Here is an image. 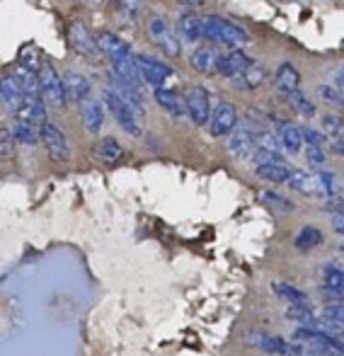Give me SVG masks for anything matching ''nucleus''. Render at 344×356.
Here are the masks:
<instances>
[{"label":"nucleus","mask_w":344,"mask_h":356,"mask_svg":"<svg viewBox=\"0 0 344 356\" xmlns=\"http://www.w3.org/2000/svg\"><path fill=\"white\" fill-rule=\"evenodd\" d=\"M293 342L301 344L303 356H344V334L340 330L298 327Z\"/></svg>","instance_id":"f257e3e1"},{"label":"nucleus","mask_w":344,"mask_h":356,"mask_svg":"<svg viewBox=\"0 0 344 356\" xmlns=\"http://www.w3.org/2000/svg\"><path fill=\"white\" fill-rule=\"evenodd\" d=\"M102 102L109 109L112 119L129 134V136L138 138L143 134V109L136 107L133 102H129L124 95H119L114 88H104L102 90Z\"/></svg>","instance_id":"f03ea898"},{"label":"nucleus","mask_w":344,"mask_h":356,"mask_svg":"<svg viewBox=\"0 0 344 356\" xmlns=\"http://www.w3.org/2000/svg\"><path fill=\"white\" fill-rule=\"evenodd\" d=\"M204 39L218 44V47L240 49L243 44L250 42V34L240 24L231 22V19L218 17V15H208V17H204Z\"/></svg>","instance_id":"7ed1b4c3"},{"label":"nucleus","mask_w":344,"mask_h":356,"mask_svg":"<svg viewBox=\"0 0 344 356\" xmlns=\"http://www.w3.org/2000/svg\"><path fill=\"white\" fill-rule=\"evenodd\" d=\"M245 344L267 356H303V349L298 342H288V339L269 332H250L245 337Z\"/></svg>","instance_id":"20e7f679"},{"label":"nucleus","mask_w":344,"mask_h":356,"mask_svg":"<svg viewBox=\"0 0 344 356\" xmlns=\"http://www.w3.org/2000/svg\"><path fill=\"white\" fill-rule=\"evenodd\" d=\"M39 90H42V97L51 107H63L66 104V90H63V78L54 68V63H49L47 58L39 66Z\"/></svg>","instance_id":"39448f33"},{"label":"nucleus","mask_w":344,"mask_h":356,"mask_svg":"<svg viewBox=\"0 0 344 356\" xmlns=\"http://www.w3.org/2000/svg\"><path fill=\"white\" fill-rule=\"evenodd\" d=\"M226 148L236 160L252 158V153H255V148H257V127L255 124L252 122H245V124L238 122L236 129L228 134Z\"/></svg>","instance_id":"423d86ee"},{"label":"nucleus","mask_w":344,"mask_h":356,"mask_svg":"<svg viewBox=\"0 0 344 356\" xmlns=\"http://www.w3.org/2000/svg\"><path fill=\"white\" fill-rule=\"evenodd\" d=\"M133 61H136V68H138V75H141L143 85H151L153 90L167 85V80L174 75L172 66H167L165 61H158V58H153V56H146V54H133Z\"/></svg>","instance_id":"0eeeda50"},{"label":"nucleus","mask_w":344,"mask_h":356,"mask_svg":"<svg viewBox=\"0 0 344 356\" xmlns=\"http://www.w3.org/2000/svg\"><path fill=\"white\" fill-rule=\"evenodd\" d=\"M184 104H187V117L192 119L194 127H206L211 119V95L204 85H192L184 92Z\"/></svg>","instance_id":"6e6552de"},{"label":"nucleus","mask_w":344,"mask_h":356,"mask_svg":"<svg viewBox=\"0 0 344 356\" xmlns=\"http://www.w3.org/2000/svg\"><path fill=\"white\" fill-rule=\"evenodd\" d=\"M42 143H44V148H47L49 158H51L54 163H68V160H71V145H68V138H66V134L56 127V124H51V122L44 124L42 127Z\"/></svg>","instance_id":"1a4fd4ad"},{"label":"nucleus","mask_w":344,"mask_h":356,"mask_svg":"<svg viewBox=\"0 0 344 356\" xmlns=\"http://www.w3.org/2000/svg\"><path fill=\"white\" fill-rule=\"evenodd\" d=\"M148 32H151V37L156 39L158 49H161L167 58H177L179 54H182V42H179V37L172 32L170 24H167L163 17H153L151 24H148Z\"/></svg>","instance_id":"9d476101"},{"label":"nucleus","mask_w":344,"mask_h":356,"mask_svg":"<svg viewBox=\"0 0 344 356\" xmlns=\"http://www.w3.org/2000/svg\"><path fill=\"white\" fill-rule=\"evenodd\" d=\"M240 122L238 119V109L236 104L231 102H218L216 107L211 109V119H208V134L213 138H223L236 129V124Z\"/></svg>","instance_id":"9b49d317"},{"label":"nucleus","mask_w":344,"mask_h":356,"mask_svg":"<svg viewBox=\"0 0 344 356\" xmlns=\"http://www.w3.org/2000/svg\"><path fill=\"white\" fill-rule=\"evenodd\" d=\"M68 44H71L73 51L81 54V56H85V58H97L99 56L97 39H95V34L90 32L81 19H76V22L68 24Z\"/></svg>","instance_id":"f8f14e48"},{"label":"nucleus","mask_w":344,"mask_h":356,"mask_svg":"<svg viewBox=\"0 0 344 356\" xmlns=\"http://www.w3.org/2000/svg\"><path fill=\"white\" fill-rule=\"evenodd\" d=\"M272 124H274V138H277L279 148L286 150V153H291V155L301 153V148H303L301 129H298L296 124L286 122V119H279V117H274Z\"/></svg>","instance_id":"ddd939ff"},{"label":"nucleus","mask_w":344,"mask_h":356,"mask_svg":"<svg viewBox=\"0 0 344 356\" xmlns=\"http://www.w3.org/2000/svg\"><path fill=\"white\" fill-rule=\"evenodd\" d=\"M153 99H156L158 107H161L165 114H170L172 119H177V122L187 119V104H184V97L177 92V90H170L163 85V88H156Z\"/></svg>","instance_id":"4468645a"},{"label":"nucleus","mask_w":344,"mask_h":356,"mask_svg":"<svg viewBox=\"0 0 344 356\" xmlns=\"http://www.w3.org/2000/svg\"><path fill=\"white\" fill-rule=\"evenodd\" d=\"M252 58L245 56V54L240 51V49H231L228 54H218V63H216V73L221 75V78H228L233 80L236 75H240L245 71L247 66H250Z\"/></svg>","instance_id":"2eb2a0df"},{"label":"nucleus","mask_w":344,"mask_h":356,"mask_svg":"<svg viewBox=\"0 0 344 356\" xmlns=\"http://www.w3.org/2000/svg\"><path fill=\"white\" fill-rule=\"evenodd\" d=\"M322 296L327 300H335L344 296V267L335 262H327L322 267V286H320Z\"/></svg>","instance_id":"dca6fc26"},{"label":"nucleus","mask_w":344,"mask_h":356,"mask_svg":"<svg viewBox=\"0 0 344 356\" xmlns=\"http://www.w3.org/2000/svg\"><path fill=\"white\" fill-rule=\"evenodd\" d=\"M0 102H3V107L10 109L13 114L22 107L24 92H22V85H19V80L15 78V73H8V75H3V78H0Z\"/></svg>","instance_id":"f3484780"},{"label":"nucleus","mask_w":344,"mask_h":356,"mask_svg":"<svg viewBox=\"0 0 344 356\" xmlns=\"http://www.w3.org/2000/svg\"><path fill=\"white\" fill-rule=\"evenodd\" d=\"M95 39H97L99 54H104L109 61H119V58H124V56H131V47H129V42H124L119 34L99 32Z\"/></svg>","instance_id":"a211bd4d"},{"label":"nucleus","mask_w":344,"mask_h":356,"mask_svg":"<svg viewBox=\"0 0 344 356\" xmlns=\"http://www.w3.org/2000/svg\"><path fill=\"white\" fill-rule=\"evenodd\" d=\"M63 90H66V99L81 104L83 99L92 97V85L83 73L78 71H68L63 75Z\"/></svg>","instance_id":"6ab92c4d"},{"label":"nucleus","mask_w":344,"mask_h":356,"mask_svg":"<svg viewBox=\"0 0 344 356\" xmlns=\"http://www.w3.org/2000/svg\"><path fill=\"white\" fill-rule=\"evenodd\" d=\"M272 291L281 303L288 305V308H308V305H311V298H308L306 291L288 282H272Z\"/></svg>","instance_id":"aec40b11"},{"label":"nucleus","mask_w":344,"mask_h":356,"mask_svg":"<svg viewBox=\"0 0 344 356\" xmlns=\"http://www.w3.org/2000/svg\"><path fill=\"white\" fill-rule=\"evenodd\" d=\"M15 117L17 119H24V122H32L34 127L42 129L44 124L49 122L47 117V102H44V97H24L22 107L15 112Z\"/></svg>","instance_id":"412c9836"},{"label":"nucleus","mask_w":344,"mask_h":356,"mask_svg":"<svg viewBox=\"0 0 344 356\" xmlns=\"http://www.w3.org/2000/svg\"><path fill=\"white\" fill-rule=\"evenodd\" d=\"M177 37L179 42H189L197 44L204 39V19L194 13H184L182 17L177 19Z\"/></svg>","instance_id":"4be33fe9"},{"label":"nucleus","mask_w":344,"mask_h":356,"mask_svg":"<svg viewBox=\"0 0 344 356\" xmlns=\"http://www.w3.org/2000/svg\"><path fill=\"white\" fill-rule=\"evenodd\" d=\"M284 184H286V187H291L293 192L306 194V197H320V187H318L316 175H308V172H303V170L291 168L288 179Z\"/></svg>","instance_id":"5701e85b"},{"label":"nucleus","mask_w":344,"mask_h":356,"mask_svg":"<svg viewBox=\"0 0 344 356\" xmlns=\"http://www.w3.org/2000/svg\"><path fill=\"white\" fill-rule=\"evenodd\" d=\"M81 119H83V127H85L90 134H97L104 124L102 102H97V99H92V97L83 99L81 102Z\"/></svg>","instance_id":"b1692460"},{"label":"nucleus","mask_w":344,"mask_h":356,"mask_svg":"<svg viewBox=\"0 0 344 356\" xmlns=\"http://www.w3.org/2000/svg\"><path fill=\"white\" fill-rule=\"evenodd\" d=\"M274 85H277V90L281 95L293 92V90L301 88V73L296 71L293 63H281L277 68V73H274Z\"/></svg>","instance_id":"393cba45"},{"label":"nucleus","mask_w":344,"mask_h":356,"mask_svg":"<svg viewBox=\"0 0 344 356\" xmlns=\"http://www.w3.org/2000/svg\"><path fill=\"white\" fill-rule=\"evenodd\" d=\"M233 80H236V85H238L240 90H257L259 85H262L264 80H267V71H264L262 63L252 58L250 66H247L240 75H236Z\"/></svg>","instance_id":"a878e982"},{"label":"nucleus","mask_w":344,"mask_h":356,"mask_svg":"<svg viewBox=\"0 0 344 356\" xmlns=\"http://www.w3.org/2000/svg\"><path fill=\"white\" fill-rule=\"evenodd\" d=\"M255 172L259 179L272 184H284L288 179V172H291V165L286 163H257Z\"/></svg>","instance_id":"bb28decb"},{"label":"nucleus","mask_w":344,"mask_h":356,"mask_svg":"<svg viewBox=\"0 0 344 356\" xmlns=\"http://www.w3.org/2000/svg\"><path fill=\"white\" fill-rule=\"evenodd\" d=\"M189 61H192L194 71H199L202 75H213L216 73L218 54H216V49H211V47H199V49H194Z\"/></svg>","instance_id":"cd10ccee"},{"label":"nucleus","mask_w":344,"mask_h":356,"mask_svg":"<svg viewBox=\"0 0 344 356\" xmlns=\"http://www.w3.org/2000/svg\"><path fill=\"white\" fill-rule=\"evenodd\" d=\"M15 136V143L22 145H37L42 141V129L34 127L32 122H24V119H15V127L10 129Z\"/></svg>","instance_id":"c85d7f7f"},{"label":"nucleus","mask_w":344,"mask_h":356,"mask_svg":"<svg viewBox=\"0 0 344 356\" xmlns=\"http://www.w3.org/2000/svg\"><path fill=\"white\" fill-rule=\"evenodd\" d=\"M322 240H325V235H322L320 228H316V225H306V228H301V233L296 235L293 245H296L298 252H313L316 248H320Z\"/></svg>","instance_id":"c756f323"},{"label":"nucleus","mask_w":344,"mask_h":356,"mask_svg":"<svg viewBox=\"0 0 344 356\" xmlns=\"http://www.w3.org/2000/svg\"><path fill=\"white\" fill-rule=\"evenodd\" d=\"M95 155H97V160H102L104 165H114V163H119V160L124 158V148H122V143H119L117 138L107 136V138H102V141L95 145Z\"/></svg>","instance_id":"7c9ffc66"},{"label":"nucleus","mask_w":344,"mask_h":356,"mask_svg":"<svg viewBox=\"0 0 344 356\" xmlns=\"http://www.w3.org/2000/svg\"><path fill=\"white\" fill-rule=\"evenodd\" d=\"M284 97H286L288 107H291L298 117H303V119L316 117V104H313V99L306 97V92H301V90H293V92L284 95Z\"/></svg>","instance_id":"2f4dec72"},{"label":"nucleus","mask_w":344,"mask_h":356,"mask_svg":"<svg viewBox=\"0 0 344 356\" xmlns=\"http://www.w3.org/2000/svg\"><path fill=\"white\" fill-rule=\"evenodd\" d=\"M320 315L330 325H335V327L344 330V296H342V298H335V300H327V303L322 305Z\"/></svg>","instance_id":"473e14b6"},{"label":"nucleus","mask_w":344,"mask_h":356,"mask_svg":"<svg viewBox=\"0 0 344 356\" xmlns=\"http://www.w3.org/2000/svg\"><path fill=\"white\" fill-rule=\"evenodd\" d=\"M316 179H318V187H320V197L325 199H335L337 192H340V184H337V177L332 172H327L325 168L318 170L316 172Z\"/></svg>","instance_id":"72a5a7b5"},{"label":"nucleus","mask_w":344,"mask_h":356,"mask_svg":"<svg viewBox=\"0 0 344 356\" xmlns=\"http://www.w3.org/2000/svg\"><path fill=\"white\" fill-rule=\"evenodd\" d=\"M322 134L332 141H344V119L340 114H325L322 117Z\"/></svg>","instance_id":"f704fd0d"},{"label":"nucleus","mask_w":344,"mask_h":356,"mask_svg":"<svg viewBox=\"0 0 344 356\" xmlns=\"http://www.w3.org/2000/svg\"><path fill=\"white\" fill-rule=\"evenodd\" d=\"M318 97L332 109H344V95L335 85H318Z\"/></svg>","instance_id":"c9c22d12"},{"label":"nucleus","mask_w":344,"mask_h":356,"mask_svg":"<svg viewBox=\"0 0 344 356\" xmlns=\"http://www.w3.org/2000/svg\"><path fill=\"white\" fill-rule=\"evenodd\" d=\"M306 163L311 165L313 170L325 168V163H327L325 145H306Z\"/></svg>","instance_id":"e433bc0d"},{"label":"nucleus","mask_w":344,"mask_h":356,"mask_svg":"<svg viewBox=\"0 0 344 356\" xmlns=\"http://www.w3.org/2000/svg\"><path fill=\"white\" fill-rule=\"evenodd\" d=\"M15 153V136L10 129L0 127V158H13Z\"/></svg>","instance_id":"4c0bfd02"},{"label":"nucleus","mask_w":344,"mask_h":356,"mask_svg":"<svg viewBox=\"0 0 344 356\" xmlns=\"http://www.w3.org/2000/svg\"><path fill=\"white\" fill-rule=\"evenodd\" d=\"M42 61H44V58L39 56V51H37L34 47H27V49L22 51V56H19V63H22V66H27L29 71H39Z\"/></svg>","instance_id":"58836bf2"},{"label":"nucleus","mask_w":344,"mask_h":356,"mask_svg":"<svg viewBox=\"0 0 344 356\" xmlns=\"http://www.w3.org/2000/svg\"><path fill=\"white\" fill-rule=\"evenodd\" d=\"M301 134H303V143L306 145H325V141H327L325 134L318 131V129H313V127L301 129Z\"/></svg>","instance_id":"ea45409f"},{"label":"nucleus","mask_w":344,"mask_h":356,"mask_svg":"<svg viewBox=\"0 0 344 356\" xmlns=\"http://www.w3.org/2000/svg\"><path fill=\"white\" fill-rule=\"evenodd\" d=\"M262 197H264V202H267V204H277V209H281V211H293V204L288 202V199L279 197L277 192H264Z\"/></svg>","instance_id":"a19ab883"},{"label":"nucleus","mask_w":344,"mask_h":356,"mask_svg":"<svg viewBox=\"0 0 344 356\" xmlns=\"http://www.w3.org/2000/svg\"><path fill=\"white\" fill-rule=\"evenodd\" d=\"M117 3H119V8H122L124 10V13H138V10H141L143 8V5H146L148 3V0H117Z\"/></svg>","instance_id":"79ce46f5"},{"label":"nucleus","mask_w":344,"mask_h":356,"mask_svg":"<svg viewBox=\"0 0 344 356\" xmlns=\"http://www.w3.org/2000/svg\"><path fill=\"white\" fill-rule=\"evenodd\" d=\"M327 211L330 213H337V216H344V199H332L330 204H327Z\"/></svg>","instance_id":"37998d69"},{"label":"nucleus","mask_w":344,"mask_h":356,"mask_svg":"<svg viewBox=\"0 0 344 356\" xmlns=\"http://www.w3.org/2000/svg\"><path fill=\"white\" fill-rule=\"evenodd\" d=\"M332 228L337 230L340 235H344V216H337V213H332Z\"/></svg>","instance_id":"c03bdc74"},{"label":"nucleus","mask_w":344,"mask_h":356,"mask_svg":"<svg viewBox=\"0 0 344 356\" xmlns=\"http://www.w3.org/2000/svg\"><path fill=\"white\" fill-rule=\"evenodd\" d=\"M335 88L344 95V68H340V71H337V75H335Z\"/></svg>","instance_id":"a18cd8bd"},{"label":"nucleus","mask_w":344,"mask_h":356,"mask_svg":"<svg viewBox=\"0 0 344 356\" xmlns=\"http://www.w3.org/2000/svg\"><path fill=\"white\" fill-rule=\"evenodd\" d=\"M177 3L179 5H187V8H189V5H192V8H197V5H202V0H177Z\"/></svg>","instance_id":"49530a36"},{"label":"nucleus","mask_w":344,"mask_h":356,"mask_svg":"<svg viewBox=\"0 0 344 356\" xmlns=\"http://www.w3.org/2000/svg\"><path fill=\"white\" fill-rule=\"evenodd\" d=\"M340 252H342V254H344V243H342V245H340Z\"/></svg>","instance_id":"de8ad7c7"}]
</instances>
